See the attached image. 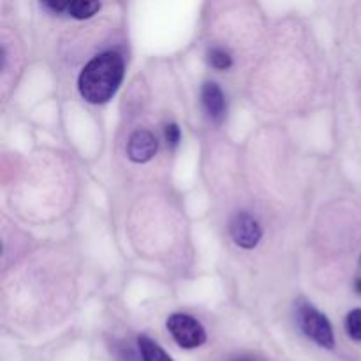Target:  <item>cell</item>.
<instances>
[{"label": "cell", "instance_id": "obj_5", "mask_svg": "<svg viewBox=\"0 0 361 361\" xmlns=\"http://www.w3.org/2000/svg\"><path fill=\"white\" fill-rule=\"evenodd\" d=\"M157 152V140L150 130H136L133 136L129 137V145H127V155L133 162H148Z\"/></svg>", "mask_w": 361, "mask_h": 361}, {"label": "cell", "instance_id": "obj_2", "mask_svg": "<svg viewBox=\"0 0 361 361\" xmlns=\"http://www.w3.org/2000/svg\"><path fill=\"white\" fill-rule=\"evenodd\" d=\"M298 323L303 334L324 349H334L335 338L331 324L319 310L314 309L309 303H300L298 307Z\"/></svg>", "mask_w": 361, "mask_h": 361}, {"label": "cell", "instance_id": "obj_6", "mask_svg": "<svg viewBox=\"0 0 361 361\" xmlns=\"http://www.w3.org/2000/svg\"><path fill=\"white\" fill-rule=\"evenodd\" d=\"M201 102H203V108L207 111V115L210 116L214 122H221L226 115V99L222 94L221 87L214 81H207L201 88Z\"/></svg>", "mask_w": 361, "mask_h": 361}, {"label": "cell", "instance_id": "obj_3", "mask_svg": "<svg viewBox=\"0 0 361 361\" xmlns=\"http://www.w3.org/2000/svg\"><path fill=\"white\" fill-rule=\"evenodd\" d=\"M169 334L175 338L176 344L183 349H196L207 342V331L201 326L200 321L187 314H173L169 316L168 323Z\"/></svg>", "mask_w": 361, "mask_h": 361}, {"label": "cell", "instance_id": "obj_7", "mask_svg": "<svg viewBox=\"0 0 361 361\" xmlns=\"http://www.w3.org/2000/svg\"><path fill=\"white\" fill-rule=\"evenodd\" d=\"M137 345H140V355L143 361H173L168 353L147 335L137 337Z\"/></svg>", "mask_w": 361, "mask_h": 361}, {"label": "cell", "instance_id": "obj_13", "mask_svg": "<svg viewBox=\"0 0 361 361\" xmlns=\"http://www.w3.org/2000/svg\"><path fill=\"white\" fill-rule=\"evenodd\" d=\"M356 289H358V291L361 293V281H358V282H356Z\"/></svg>", "mask_w": 361, "mask_h": 361}, {"label": "cell", "instance_id": "obj_12", "mask_svg": "<svg viewBox=\"0 0 361 361\" xmlns=\"http://www.w3.org/2000/svg\"><path fill=\"white\" fill-rule=\"evenodd\" d=\"M71 2H42V7L51 9L53 13H67Z\"/></svg>", "mask_w": 361, "mask_h": 361}, {"label": "cell", "instance_id": "obj_9", "mask_svg": "<svg viewBox=\"0 0 361 361\" xmlns=\"http://www.w3.org/2000/svg\"><path fill=\"white\" fill-rule=\"evenodd\" d=\"M208 60H210L212 67H215V69L219 71H226L233 66L231 55L222 48L210 49V53H208Z\"/></svg>", "mask_w": 361, "mask_h": 361}, {"label": "cell", "instance_id": "obj_1", "mask_svg": "<svg viewBox=\"0 0 361 361\" xmlns=\"http://www.w3.org/2000/svg\"><path fill=\"white\" fill-rule=\"evenodd\" d=\"M123 80V59L115 51H106L92 59L78 78L81 97L90 104H104L118 90Z\"/></svg>", "mask_w": 361, "mask_h": 361}, {"label": "cell", "instance_id": "obj_11", "mask_svg": "<svg viewBox=\"0 0 361 361\" xmlns=\"http://www.w3.org/2000/svg\"><path fill=\"white\" fill-rule=\"evenodd\" d=\"M164 136H166V143H168V147L175 148L176 145L180 143V127L176 126V123H168L164 129Z\"/></svg>", "mask_w": 361, "mask_h": 361}, {"label": "cell", "instance_id": "obj_10", "mask_svg": "<svg viewBox=\"0 0 361 361\" xmlns=\"http://www.w3.org/2000/svg\"><path fill=\"white\" fill-rule=\"evenodd\" d=\"M345 330L353 341H361V309H355L348 314L345 319Z\"/></svg>", "mask_w": 361, "mask_h": 361}, {"label": "cell", "instance_id": "obj_8", "mask_svg": "<svg viewBox=\"0 0 361 361\" xmlns=\"http://www.w3.org/2000/svg\"><path fill=\"white\" fill-rule=\"evenodd\" d=\"M99 9H101V4L99 2L76 0V2L69 4V11H67V13H69L73 18H76V20H87V18L94 16Z\"/></svg>", "mask_w": 361, "mask_h": 361}, {"label": "cell", "instance_id": "obj_4", "mask_svg": "<svg viewBox=\"0 0 361 361\" xmlns=\"http://www.w3.org/2000/svg\"><path fill=\"white\" fill-rule=\"evenodd\" d=\"M229 231H231V238L235 240L236 245L242 249H254L263 238V229H261L259 222L245 212H240L233 217Z\"/></svg>", "mask_w": 361, "mask_h": 361}]
</instances>
